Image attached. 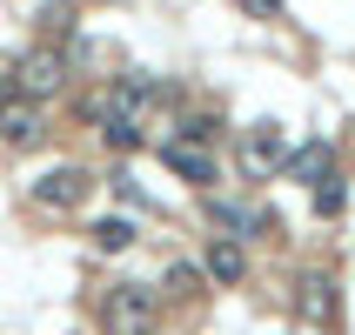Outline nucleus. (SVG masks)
<instances>
[{"label":"nucleus","mask_w":355,"mask_h":335,"mask_svg":"<svg viewBox=\"0 0 355 335\" xmlns=\"http://www.w3.org/2000/svg\"><path fill=\"white\" fill-rule=\"evenodd\" d=\"M101 316H107V335H155L161 302H155V289H141V282H114L107 302H101Z\"/></svg>","instance_id":"obj_1"},{"label":"nucleus","mask_w":355,"mask_h":335,"mask_svg":"<svg viewBox=\"0 0 355 335\" xmlns=\"http://www.w3.org/2000/svg\"><path fill=\"white\" fill-rule=\"evenodd\" d=\"M47 121H40V101H27L14 80H0V141L7 148H40Z\"/></svg>","instance_id":"obj_2"},{"label":"nucleus","mask_w":355,"mask_h":335,"mask_svg":"<svg viewBox=\"0 0 355 335\" xmlns=\"http://www.w3.org/2000/svg\"><path fill=\"white\" fill-rule=\"evenodd\" d=\"M282 161H288V128L261 121V128H248V135H241V175H248V181L282 175Z\"/></svg>","instance_id":"obj_3"},{"label":"nucleus","mask_w":355,"mask_h":335,"mask_svg":"<svg viewBox=\"0 0 355 335\" xmlns=\"http://www.w3.org/2000/svg\"><path fill=\"white\" fill-rule=\"evenodd\" d=\"M60 80H67V54H60V47H34V54H20V67H14V87L27 101L60 94Z\"/></svg>","instance_id":"obj_4"},{"label":"nucleus","mask_w":355,"mask_h":335,"mask_svg":"<svg viewBox=\"0 0 355 335\" xmlns=\"http://www.w3.org/2000/svg\"><path fill=\"white\" fill-rule=\"evenodd\" d=\"M168 94L155 74H114V87H107V114H121V121H141L155 101Z\"/></svg>","instance_id":"obj_5"},{"label":"nucleus","mask_w":355,"mask_h":335,"mask_svg":"<svg viewBox=\"0 0 355 335\" xmlns=\"http://www.w3.org/2000/svg\"><path fill=\"white\" fill-rule=\"evenodd\" d=\"M87 188H94V181H87V168H54V175L34 181V201H40V208H54V215H67V208H80V201H87Z\"/></svg>","instance_id":"obj_6"},{"label":"nucleus","mask_w":355,"mask_h":335,"mask_svg":"<svg viewBox=\"0 0 355 335\" xmlns=\"http://www.w3.org/2000/svg\"><path fill=\"white\" fill-rule=\"evenodd\" d=\"M161 161H168L181 181H195V188H208V181H215V155H201L195 141H168V148H161Z\"/></svg>","instance_id":"obj_7"},{"label":"nucleus","mask_w":355,"mask_h":335,"mask_svg":"<svg viewBox=\"0 0 355 335\" xmlns=\"http://www.w3.org/2000/svg\"><path fill=\"white\" fill-rule=\"evenodd\" d=\"M295 316L302 322H329L336 316V282L329 275H302L295 282Z\"/></svg>","instance_id":"obj_8"},{"label":"nucleus","mask_w":355,"mask_h":335,"mask_svg":"<svg viewBox=\"0 0 355 335\" xmlns=\"http://www.w3.org/2000/svg\"><path fill=\"white\" fill-rule=\"evenodd\" d=\"M208 221H215V228H228L235 241H248V235H261V228H268L255 208H235V201H215V195H208Z\"/></svg>","instance_id":"obj_9"},{"label":"nucleus","mask_w":355,"mask_h":335,"mask_svg":"<svg viewBox=\"0 0 355 335\" xmlns=\"http://www.w3.org/2000/svg\"><path fill=\"white\" fill-rule=\"evenodd\" d=\"M208 275H215V282H241V275H248V248H241L235 235L208 241Z\"/></svg>","instance_id":"obj_10"},{"label":"nucleus","mask_w":355,"mask_h":335,"mask_svg":"<svg viewBox=\"0 0 355 335\" xmlns=\"http://www.w3.org/2000/svg\"><path fill=\"white\" fill-rule=\"evenodd\" d=\"M295 181H315V175H329L336 168V155H329V141H309V148H288V161H282Z\"/></svg>","instance_id":"obj_11"},{"label":"nucleus","mask_w":355,"mask_h":335,"mask_svg":"<svg viewBox=\"0 0 355 335\" xmlns=\"http://www.w3.org/2000/svg\"><path fill=\"white\" fill-rule=\"evenodd\" d=\"M34 27L47 40H74V0H34Z\"/></svg>","instance_id":"obj_12"},{"label":"nucleus","mask_w":355,"mask_h":335,"mask_svg":"<svg viewBox=\"0 0 355 335\" xmlns=\"http://www.w3.org/2000/svg\"><path fill=\"white\" fill-rule=\"evenodd\" d=\"M128 241H135V221H121V215L94 221V248H101V255H121Z\"/></svg>","instance_id":"obj_13"},{"label":"nucleus","mask_w":355,"mask_h":335,"mask_svg":"<svg viewBox=\"0 0 355 335\" xmlns=\"http://www.w3.org/2000/svg\"><path fill=\"white\" fill-rule=\"evenodd\" d=\"M101 141H107V148H121V155H128V148H141V121L101 114Z\"/></svg>","instance_id":"obj_14"},{"label":"nucleus","mask_w":355,"mask_h":335,"mask_svg":"<svg viewBox=\"0 0 355 335\" xmlns=\"http://www.w3.org/2000/svg\"><path fill=\"white\" fill-rule=\"evenodd\" d=\"M309 188H315V215H342V201H349V188L336 181V168H329V175H315Z\"/></svg>","instance_id":"obj_15"},{"label":"nucleus","mask_w":355,"mask_h":335,"mask_svg":"<svg viewBox=\"0 0 355 335\" xmlns=\"http://www.w3.org/2000/svg\"><path fill=\"white\" fill-rule=\"evenodd\" d=\"M215 135H221V114H188L181 121V141H195V148H208Z\"/></svg>","instance_id":"obj_16"},{"label":"nucleus","mask_w":355,"mask_h":335,"mask_svg":"<svg viewBox=\"0 0 355 335\" xmlns=\"http://www.w3.org/2000/svg\"><path fill=\"white\" fill-rule=\"evenodd\" d=\"M168 289H175L181 302H188V295H201V268H188V261H175V268H168Z\"/></svg>","instance_id":"obj_17"},{"label":"nucleus","mask_w":355,"mask_h":335,"mask_svg":"<svg viewBox=\"0 0 355 335\" xmlns=\"http://www.w3.org/2000/svg\"><path fill=\"white\" fill-rule=\"evenodd\" d=\"M248 20H282V0H235Z\"/></svg>","instance_id":"obj_18"}]
</instances>
